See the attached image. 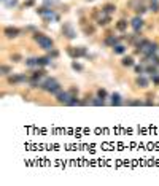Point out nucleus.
<instances>
[{"instance_id": "nucleus-1", "label": "nucleus", "mask_w": 159, "mask_h": 186, "mask_svg": "<svg viewBox=\"0 0 159 186\" xmlns=\"http://www.w3.org/2000/svg\"><path fill=\"white\" fill-rule=\"evenodd\" d=\"M40 89H41V91H45V92H50V94H53V95H56L57 92L62 91V86H60V83H59L56 78L46 77L43 81L40 83Z\"/></svg>"}, {"instance_id": "nucleus-2", "label": "nucleus", "mask_w": 159, "mask_h": 186, "mask_svg": "<svg viewBox=\"0 0 159 186\" xmlns=\"http://www.w3.org/2000/svg\"><path fill=\"white\" fill-rule=\"evenodd\" d=\"M32 38L35 40V43H37L43 51H51L53 48H54V40H53L51 37L45 35V33L38 32V30L32 33Z\"/></svg>"}, {"instance_id": "nucleus-3", "label": "nucleus", "mask_w": 159, "mask_h": 186, "mask_svg": "<svg viewBox=\"0 0 159 186\" xmlns=\"http://www.w3.org/2000/svg\"><path fill=\"white\" fill-rule=\"evenodd\" d=\"M45 78H46V70L43 67H38L37 70H33L30 75V81H29L30 88H40V83Z\"/></svg>"}, {"instance_id": "nucleus-4", "label": "nucleus", "mask_w": 159, "mask_h": 186, "mask_svg": "<svg viewBox=\"0 0 159 186\" xmlns=\"http://www.w3.org/2000/svg\"><path fill=\"white\" fill-rule=\"evenodd\" d=\"M67 54L72 59L88 57V50H86L85 46H67Z\"/></svg>"}, {"instance_id": "nucleus-5", "label": "nucleus", "mask_w": 159, "mask_h": 186, "mask_svg": "<svg viewBox=\"0 0 159 186\" xmlns=\"http://www.w3.org/2000/svg\"><path fill=\"white\" fill-rule=\"evenodd\" d=\"M62 35L67 40H75L77 38V30L73 29V26L70 22H64L62 24Z\"/></svg>"}, {"instance_id": "nucleus-6", "label": "nucleus", "mask_w": 159, "mask_h": 186, "mask_svg": "<svg viewBox=\"0 0 159 186\" xmlns=\"http://www.w3.org/2000/svg\"><path fill=\"white\" fill-rule=\"evenodd\" d=\"M130 22V27H132V30L134 32H137V33H140L142 32V29L145 27V21H143V18L142 16H139V15H135L132 19L129 21Z\"/></svg>"}, {"instance_id": "nucleus-7", "label": "nucleus", "mask_w": 159, "mask_h": 186, "mask_svg": "<svg viewBox=\"0 0 159 186\" xmlns=\"http://www.w3.org/2000/svg\"><path fill=\"white\" fill-rule=\"evenodd\" d=\"M8 83H11V84H19V83H29L30 78L26 77L24 73H13V75H8Z\"/></svg>"}, {"instance_id": "nucleus-8", "label": "nucleus", "mask_w": 159, "mask_h": 186, "mask_svg": "<svg viewBox=\"0 0 159 186\" xmlns=\"http://www.w3.org/2000/svg\"><path fill=\"white\" fill-rule=\"evenodd\" d=\"M72 97H73V94L70 91H60L56 94V100L59 103H62V105H67V107H68V103H70Z\"/></svg>"}, {"instance_id": "nucleus-9", "label": "nucleus", "mask_w": 159, "mask_h": 186, "mask_svg": "<svg viewBox=\"0 0 159 186\" xmlns=\"http://www.w3.org/2000/svg\"><path fill=\"white\" fill-rule=\"evenodd\" d=\"M21 33H22V30L18 29V27H13V26H8V27L3 29V35L6 38H16V37L21 35Z\"/></svg>"}, {"instance_id": "nucleus-10", "label": "nucleus", "mask_w": 159, "mask_h": 186, "mask_svg": "<svg viewBox=\"0 0 159 186\" xmlns=\"http://www.w3.org/2000/svg\"><path fill=\"white\" fill-rule=\"evenodd\" d=\"M150 78L148 77H145V75H137V78H135V84L137 88H142V89H147L150 86Z\"/></svg>"}, {"instance_id": "nucleus-11", "label": "nucleus", "mask_w": 159, "mask_h": 186, "mask_svg": "<svg viewBox=\"0 0 159 186\" xmlns=\"http://www.w3.org/2000/svg\"><path fill=\"white\" fill-rule=\"evenodd\" d=\"M124 100L121 97V94L119 92H113V94H110V105H113V107H119L123 105Z\"/></svg>"}, {"instance_id": "nucleus-12", "label": "nucleus", "mask_w": 159, "mask_h": 186, "mask_svg": "<svg viewBox=\"0 0 159 186\" xmlns=\"http://www.w3.org/2000/svg\"><path fill=\"white\" fill-rule=\"evenodd\" d=\"M121 37H115V35H107L105 37V40H103V43H105L107 46H110V48H113V46H116V45H119L121 43Z\"/></svg>"}, {"instance_id": "nucleus-13", "label": "nucleus", "mask_w": 159, "mask_h": 186, "mask_svg": "<svg viewBox=\"0 0 159 186\" xmlns=\"http://www.w3.org/2000/svg\"><path fill=\"white\" fill-rule=\"evenodd\" d=\"M100 10H102L103 15H110V16H112L113 13L116 11V5H115V3H105Z\"/></svg>"}, {"instance_id": "nucleus-14", "label": "nucleus", "mask_w": 159, "mask_h": 186, "mask_svg": "<svg viewBox=\"0 0 159 186\" xmlns=\"http://www.w3.org/2000/svg\"><path fill=\"white\" fill-rule=\"evenodd\" d=\"M129 26H130V22H127L126 19H119L118 22L115 24V29H116V30H119V32H126Z\"/></svg>"}, {"instance_id": "nucleus-15", "label": "nucleus", "mask_w": 159, "mask_h": 186, "mask_svg": "<svg viewBox=\"0 0 159 186\" xmlns=\"http://www.w3.org/2000/svg\"><path fill=\"white\" fill-rule=\"evenodd\" d=\"M145 73H148L150 77L151 75H156V73H159V67L156 64H153V62H151V64H147L145 65Z\"/></svg>"}, {"instance_id": "nucleus-16", "label": "nucleus", "mask_w": 159, "mask_h": 186, "mask_svg": "<svg viewBox=\"0 0 159 186\" xmlns=\"http://www.w3.org/2000/svg\"><path fill=\"white\" fill-rule=\"evenodd\" d=\"M110 22H112V16H110V15H103V13H102V16L97 19V26H100V27H105Z\"/></svg>"}, {"instance_id": "nucleus-17", "label": "nucleus", "mask_w": 159, "mask_h": 186, "mask_svg": "<svg viewBox=\"0 0 159 186\" xmlns=\"http://www.w3.org/2000/svg\"><path fill=\"white\" fill-rule=\"evenodd\" d=\"M51 60H53V59H51L50 56H41V57H37V65L45 68V67H48V65L51 64Z\"/></svg>"}, {"instance_id": "nucleus-18", "label": "nucleus", "mask_w": 159, "mask_h": 186, "mask_svg": "<svg viewBox=\"0 0 159 186\" xmlns=\"http://www.w3.org/2000/svg\"><path fill=\"white\" fill-rule=\"evenodd\" d=\"M121 65H123V67H134V65H135L134 56H124V57L121 59Z\"/></svg>"}, {"instance_id": "nucleus-19", "label": "nucleus", "mask_w": 159, "mask_h": 186, "mask_svg": "<svg viewBox=\"0 0 159 186\" xmlns=\"http://www.w3.org/2000/svg\"><path fill=\"white\" fill-rule=\"evenodd\" d=\"M157 50H159V45L156 43V41H151V45H150V48H148V51L143 54V56H153V54H156L157 53Z\"/></svg>"}, {"instance_id": "nucleus-20", "label": "nucleus", "mask_w": 159, "mask_h": 186, "mask_svg": "<svg viewBox=\"0 0 159 186\" xmlns=\"http://www.w3.org/2000/svg\"><path fill=\"white\" fill-rule=\"evenodd\" d=\"M13 73V67L11 65H6V64H2L0 65V75H3V77H8V75Z\"/></svg>"}, {"instance_id": "nucleus-21", "label": "nucleus", "mask_w": 159, "mask_h": 186, "mask_svg": "<svg viewBox=\"0 0 159 186\" xmlns=\"http://www.w3.org/2000/svg\"><path fill=\"white\" fill-rule=\"evenodd\" d=\"M126 51H127V46H124V45H116V46H113V53L115 54H118V56H124L126 54Z\"/></svg>"}, {"instance_id": "nucleus-22", "label": "nucleus", "mask_w": 159, "mask_h": 186, "mask_svg": "<svg viewBox=\"0 0 159 186\" xmlns=\"http://www.w3.org/2000/svg\"><path fill=\"white\" fill-rule=\"evenodd\" d=\"M124 105H127V107H140V105H143V102L140 99H130V100L124 102Z\"/></svg>"}, {"instance_id": "nucleus-23", "label": "nucleus", "mask_w": 159, "mask_h": 186, "mask_svg": "<svg viewBox=\"0 0 159 186\" xmlns=\"http://www.w3.org/2000/svg\"><path fill=\"white\" fill-rule=\"evenodd\" d=\"M142 5H145V0H129V6L132 10L139 8V6H142Z\"/></svg>"}, {"instance_id": "nucleus-24", "label": "nucleus", "mask_w": 159, "mask_h": 186, "mask_svg": "<svg viewBox=\"0 0 159 186\" xmlns=\"http://www.w3.org/2000/svg\"><path fill=\"white\" fill-rule=\"evenodd\" d=\"M97 97H100L102 100H105V99H108V97H110V94L107 92V89L99 88V89H97Z\"/></svg>"}, {"instance_id": "nucleus-25", "label": "nucleus", "mask_w": 159, "mask_h": 186, "mask_svg": "<svg viewBox=\"0 0 159 186\" xmlns=\"http://www.w3.org/2000/svg\"><path fill=\"white\" fill-rule=\"evenodd\" d=\"M26 67H30V68L38 67V65H37V57H27V59H26Z\"/></svg>"}, {"instance_id": "nucleus-26", "label": "nucleus", "mask_w": 159, "mask_h": 186, "mask_svg": "<svg viewBox=\"0 0 159 186\" xmlns=\"http://www.w3.org/2000/svg\"><path fill=\"white\" fill-rule=\"evenodd\" d=\"M134 72L137 75H145V64H135L134 65Z\"/></svg>"}, {"instance_id": "nucleus-27", "label": "nucleus", "mask_w": 159, "mask_h": 186, "mask_svg": "<svg viewBox=\"0 0 159 186\" xmlns=\"http://www.w3.org/2000/svg\"><path fill=\"white\" fill-rule=\"evenodd\" d=\"M72 68H73V70H77V72H83V70H85V67H83L80 62H77V59L72 60Z\"/></svg>"}, {"instance_id": "nucleus-28", "label": "nucleus", "mask_w": 159, "mask_h": 186, "mask_svg": "<svg viewBox=\"0 0 159 186\" xmlns=\"http://www.w3.org/2000/svg\"><path fill=\"white\" fill-rule=\"evenodd\" d=\"M134 11H135V15L142 16L143 13H147V11H150V10H148V6H147V5H142V6H139V8H135Z\"/></svg>"}, {"instance_id": "nucleus-29", "label": "nucleus", "mask_w": 159, "mask_h": 186, "mask_svg": "<svg viewBox=\"0 0 159 186\" xmlns=\"http://www.w3.org/2000/svg\"><path fill=\"white\" fill-rule=\"evenodd\" d=\"M148 10L153 11V13H157V11H159V2H157V0H156V2H151V3L148 5Z\"/></svg>"}, {"instance_id": "nucleus-30", "label": "nucleus", "mask_w": 159, "mask_h": 186, "mask_svg": "<svg viewBox=\"0 0 159 186\" xmlns=\"http://www.w3.org/2000/svg\"><path fill=\"white\" fill-rule=\"evenodd\" d=\"M83 32H85L86 35H92V33L95 32V27L94 26H85L83 27Z\"/></svg>"}, {"instance_id": "nucleus-31", "label": "nucleus", "mask_w": 159, "mask_h": 186, "mask_svg": "<svg viewBox=\"0 0 159 186\" xmlns=\"http://www.w3.org/2000/svg\"><path fill=\"white\" fill-rule=\"evenodd\" d=\"M48 56H50L51 59H57L59 57V51L56 50V48H53L51 51H48Z\"/></svg>"}, {"instance_id": "nucleus-32", "label": "nucleus", "mask_w": 159, "mask_h": 186, "mask_svg": "<svg viewBox=\"0 0 159 186\" xmlns=\"http://www.w3.org/2000/svg\"><path fill=\"white\" fill-rule=\"evenodd\" d=\"M150 80L153 81V84H154V86H159V73H156V75H151Z\"/></svg>"}, {"instance_id": "nucleus-33", "label": "nucleus", "mask_w": 159, "mask_h": 186, "mask_svg": "<svg viewBox=\"0 0 159 186\" xmlns=\"http://www.w3.org/2000/svg\"><path fill=\"white\" fill-rule=\"evenodd\" d=\"M16 5H18V0H6L5 2L6 8H11V6H16Z\"/></svg>"}, {"instance_id": "nucleus-34", "label": "nucleus", "mask_w": 159, "mask_h": 186, "mask_svg": "<svg viewBox=\"0 0 159 186\" xmlns=\"http://www.w3.org/2000/svg\"><path fill=\"white\" fill-rule=\"evenodd\" d=\"M11 60H13V62H21V60H22V56H21L19 53H15V54L11 56Z\"/></svg>"}, {"instance_id": "nucleus-35", "label": "nucleus", "mask_w": 159, "mask_h": 186, "mask_svg": "<svg viewBox=\"0 0 159 186\" xmlns=\"http://www.w3.org/2000/svg\"><path fill=\"white\" fill-rule=\"evenodd\" d=\"M26 30L33 33V32H37V27H35V26H27V27H26Z\"/></svg>"}, {"instance_id": "nucleus-36", "label": "nucleus", "mask_w": 159, "mask_h": 186, "mask_svg": "<svg viewBox=\"0 0 159 186\" xmlns=\"http://www.w3.org/2000/svg\"><path fill=\"white\" fill-rule=\"evenodd\" d=\"M35 5V0H27V2H24V6H33Z\"/></svg>"}, {"instance_id": "nucleus-37", "label": "nucleus", "mask_w": 159, "mask_h": 186, "mask_svg": "<svg viewBox=\"0 0 159 186\" xmlns=\"http://www.w3.org/2000/svg\"><path fill=\"white\" fill-rule=\"evenodd\" d=\"M68 91H70L73 95H78V88H75V86H73V88H70V89H68Z\"/></svg>"}, {"instance_id": "nucleus-38", "label": "nucleus", "mask_w": 159, "mask_h": 186, "mask_svg": "<svg viewBox=\"0 0 159 186\" xmlns=\"http://www.w3.org/2000/svg\"><path fill=\"white\" fill-rule=\"evenodd\" d=\"M143 105H148V107H151V105H153V102H151V100H145V102H143Z\"/></svg>"}, {"instance_id": "nucleus-39", "label": "nucleus", "mask_w": 159, "mask_h": 186, "mask_svg": "<svg viewBox=\"0 0 159 186\" xmlns=\"http://www.w3.org/2000/svg\"><path fill=\"white\" fill-rule=\"evenodd\" d=\"M88 2H94V0H88Z\"/></svg>"}, {"instance_id": "nucleus-40", "label": "nucleus", "mask_w": 159, "mask_h": 186, "mask_svg": "<svg viewBox=\"0 0 159 186\" xmlns=\"http://www.w3.org/2000/svg\"><path fill=\"white\" fill-rule=\"evenodd\" d=\"M151 2H156V0H151Z\"/></svg>"}, {"instance_id": "nucleus-41", "label": "nucleus", "mask_w": 159, "mask_h": 186, "mask_svg": "<svg viewBox=\"0 0 159 186\" xmlns=\"http://www.w3.org/2000/svg\"><path fill=\"white\" fill-rule=\"evenodd\" d=\"M2 2H6V0H2Z\"/></svg>"}]
</instances>
